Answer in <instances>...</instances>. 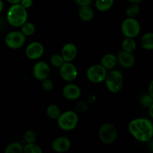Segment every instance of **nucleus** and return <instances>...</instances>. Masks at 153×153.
<instances>
[{
	"label": "nucleus",
	"mask_w": 153,
	"mask_h": 153,
	"mask_svg": "<svg viewBox=\"0 0 153 153\" xmlns=\"http://www.w3.org/2000/svg\"><path fill=\"white\" fill-rule=\"evenodd\" d=\"M128 131L138 141H150L153 136L152 123L146 118H136L128 124Z\"/></svg>",
	"instance_id": "obj_1"
},
{
	"label": "nucleus",
	"mask_w": 153,
	"mask_h": 153,
	"mask_svg": "<svg viewBox=\"0 0 153 153\" xmlns=\"http://www.w3.org/2000/svg\"><path fill=\"white\" fill-rule=\"evenodd\" d=\"M7 22L14 27H20L28 20L27 9L24 8L20 4H12L7 13Z\"/></svg>",
	"instance_id": "obj_2"
},
{
	"label": "nucleus",
	"mask_w": 153,
	"mask_h": 153,
	"mask_svg": "<svg viewBox=\"0 0 153 153\" xmlns=\"http://www.w3.org/2000/svg\"><path fill=\"white\" fill-rule=\"evenodd\" d=\"M105 85L107 89L113 94L119 93L124 85V78L122 73L117 70H112L107 73L105 79Z\"/></svg>",
	"instance_id": "obj_3"
},
{
	"label": "nucleus",
	"mask_w": 153,
	"mask_h": 153,
	"mask_svg": "<svg viewBox=\"0 0 153 153\" xmlns=\"http://www.w3.org/2000/svg\"><path fill=\"white\" fill-rule=\"evenodd\" d=\"M57 120L58 126L61 129L64 131H72L77 126L79 117L76 111H67L61 114Z\"/></svg>",
	"instance_id": "obj_4"
},
{
	"label": "nucleus",
	"mask_w": 153,
	"mask_h": 153,
	"mask_svg": "<svg viewBox=\"0 0 153 153\" xmlns=\"http://www.w3.org/2000/svg\"><path fill=\"white\" fill-rule=\"evenodd\" d=\"M99 137L105 144H111L117 137V129L114 124L105 123L99 129Z\"/></svg>",
	"instance_id": "obj_5"
},
{
	"label": "nucleus",
	"mask_w": 153,
	"mask_h": 153,
	"mask_svg": "<svg viewBox=\"0 0 153 153\" xmlns=\"http://www.w3.org/2000/svg\"><path fill=\"white\" fill-rule=\"evenodd\" d=\"M121 31L126 37L134 38L140 32V25L135 18L127 17L121 25Z\"/></svg>",
	"instance_id": "obj_6"
},
{
	"label": "nucleus",
	"mask_w": 153,
	"mask_h": 153,
	"mask_svg": "<svg viewBox=\"0 0 153 153\" xmlns=\"http://www.w3.org/2000/svg\"><path fill=\"white\" fill-rule=\"evenodd\" d=\"M107 73V70L102 64H94L88 69L87 78L92 83H102L105 79Z\"/></svg>",
	"instance_id": "obj_7"
},
{
	"label": "nucleus",
	"mask_w": 153,
	"mask_h": 153,
	"mask_svg": "<svg viewBox=\"0 0 153 153\" xmlns=\"http://www.w3.org/2000/svg\"><path fill=\"white\" fill-rule=\"evenodd\" d=\"M4 42L7 47L12 49H18L22 47L25 43V36L21 31H10L6 34Z\"/></svg>",
	"instance_id": "obj_8"
},
{
	"label": "nucleus",
	"mask_w": 153,
	"mask_h": 153,
	"mask_svg": "<svg viewBox=\"0 0 153 153\" xmlns=\"http://www.w3.org/2000/svg\"><path fill=\"white\" fill-rule=\"evenodd\" d=\"M60 76L65 82H73L77 78L78 70L76 66L71 62L64 61V64L59 67Z\"/></svg>",
	"instance_id": "obj_9"
},
{
	"label": "nucleus",
	"mask_w": 153,
	"mask_h": 153,
	"mask_svg": "<svg viewBox=\"0 0 153 153\" xmlns=\"http://www.w3.org/2000/svg\"><path fill=\"white\" fill-rule=\"evenodd\" d=\"M44 46L40 42H32L25 48V53L30 60H37L43 56L44 53Z\"/></svg>",
	"instance_id": "obj_10"
},
{
	"label": "nucleus",
	"mask_w": 153,
	"mask_h": 153,
	"mask_svg": "<svg viewBox=\"0 0 153 153\" xmlns=\"http://www.w3.org/2000/svg\"><path fill=\"white\" fill-rule=\"evenodd\" d=\"M33 74L39 81H43L47 79L50 74L49 65L44 61H38L33 67Z\"/></svg>",
	"instance_id": "obj_11"
},
{
	"label": "nucleus",
	"mask_w": 153,
	"mask_h": 153,
	"mask_svg": "<svg viewBox=\"0 0 153 153\" xmlns=\"http://www.w3.org/2000/svg\"><path fill=\"white\" fill-rule=\"evenodd\" d=\"M78 54V49L76 44L73 43H68L64 45L61 49V55L64 61L72 62L76 59Z\"/></svg>",
	"instance_id": "obj_12"
},
{
	"label": "nucleus",
	"mask_w": 153,
	"mask_h": 153,
	"mask_svg": "<svg viewBox=\"0 0 153 153\" xmlns=\"http://www.w3.org/2000/svg\"><path fill=\"white\" fill-rule=\"evenodd\" d=\"M51 147L56 152H65L71 147V141L67 137H57L52 141Z\"/></svg>",
	"instance_id": "obj_13"
},
{
	"label": "nucleus",
	"mask_w": 153,
	"mask_h": 153,
	"mask_svg": "<svg viewBox=\"0 0 153 153\" xmlns=\"http://www.w3.org/2000/svg\"><path fill=\"white\" fill-rule=\"evenodd\" d=\"M63 96L68 100H76L82 95V90L76 84H68L63 88Z\"/></svg>",
	"instance_id": "obj_14"
},
{
	"label": "nucleus",
	"mask_w": 153,
	"mask_h": 153,
	"mask_svg": "<svg viewBox=\"0 0 153 153\" xmlns=\"http://www.w3.org/2000/svg\"><path fill=\"white\" fill-rule=\"evenodd\" d=\"M117 63L124 68H130L133 67L135 63V58L132 53L125 51H120L117 55Z\"/></svg>",
	"instance_id": "obj_15"
},
{
	"label": "nucleus",
	"mask_w": 153,
	"mask_h": 153,
	"mask_svg": "<svg viewBox=\"0 0 153 153\" xmlns=\"http://www.w3.org/2000/svg\"><path fill=\"white\" fill-rule=\"evenodd\" d=\"M101 64L106 69V70H110L113 69L114 67H116L117 64V56L114 54H106L102 58Z\"/></svg>",
	"instance_id": "obj_16"
},
{
	"label": "nucleus",
	"mask_w": 153,
	"mask_h": 153,
	"mask_svg": "<svg viewBox=\"0 0 153 153\" xmlns=\"http://www.w3.org/2000/svg\"><path fill=\"white\" fill-rule=\"evenodd\" d=\"M79 16L84 22H89L92 20L94 16V10L90 5L81 6L79 10Z\"/></svg>",
	"instance_id": "obj_17"
},
{
	"label": "nucleus",
	"mask_w": 153,
	"mask_h": 153,
	"mask_svg": "<svg viewBox=\"0 0 153 153\" xmlns=\"http://www.w3.org/2000/svg\"><path fill=\"white\" fill-rule=\"evenodd\" d=\"M140 44L143 49L146 50H152L153 49V33H145L140 39Z\"/></svg>",
	"instance_id": "obj_18"
},
{
	"label": "nucleus",
	"mask_w": 153,
	"mask_h": 153,
	"mask_svg": "<svg viewBox=\"0 0 153 153\" xmlns=\"http://www.w3.org/2000/svg\"><path fill=\"white\" fill-rule=\"evenodd\" d=\"M122 48L123 50L125 52H131L132 53L134 52L137 48V43L134 38H130V37H126L122 42Z\"/></svg>",
	"instance_id": "obj_19"
},
{
	"label": "nucleus",
	"mask_w": 153,
	"mask_h": 153,
	"mask_svg": "<svg viewBox=\"0 0 153 153\" xmlns=\"http://www.w3.org/2000/svg\"><path fill=\"white\" fill-rule=\"evenodd\" d=\"M114 0H96L95 5L98 10L105 12L113 6Z\"/></svg>",
	"instance_id": "obj_20"
},
{
	"label": "nucleus",
	"mask_w": 153,
	"mask_h": 153,
	"mask_svg": "<svg viewBox=\"0 0 153 153\" xmlns=\"http://www.w3.org/2000/svg\"><path fill=\"white\" fill-rule=\"evenodd\" d=\"M46 114L50 119L57 120L61 114V109L59 106L55 104H51L46 108Z\"/></svg>",
	"instance_id": "obj_21"
},
{
	"label": "nucleus",
	"mask_w": 153,
	"mask_h": 153,
	"mask_svg": "<svg viewBox=\"0 0 153 153\" xmlns=\"http://www.w3.org/2000/svg\"><path fill=\"white\" fill-rule=\"evenodd\" d=\"M21 32L25 36V37H29L33 35L35 32V25L30 22H25V23L21 25Z\"/></svg>",
	"instance_id": "obj_22"
},
{
	"label": "nucleus",
	"mask_w": 153,
	"mask_h": 153,
	"mask_svg": "<svg viewBox=\"0 0 153 153\" xmlns=\"http://www.w3.org/2000/svg\"><path fill=\"white\" fill-rule=\"evenodd\" d=\"M140 13V7L138 4H134L131 3V4L128 5L126 10V13L128 17L135 18Z\"/></svg>",
	"instance_id": "obj_23"
},
{
	"label": "nucleus",
	"mask_w": 153,
	"mask_h": 153,
	"mask_svg": "<svg viewBox=\"0 0 153 153\" xmlns=\"http://www.w3.org/2000/svg\"><path fill=\"white\" fill-rule=\"evenodd\" d=\"M5 153H22L23 152V147L22 145L17 142L11 143L7 145L4 150Z\"/></svg>",
	"instance_id": "obj_24"
},
{
	"label": "nucleus",
	"mask_w": 153,
	"mask_h": 153,
	"mask_svg": "<svg viewBox=\"0 0 153 153\" xmlns=\"http://www.w3.org/2000/svg\"><path fill=\"white\" fill-rule=\"evenodd\" d=\"M23 152L25 153H43L41 147L35 143H26L23 147Z\"/></svg>",
	"instance_id": "obj_25"
},
{
	"label": "nucleus",
	"mask_w": 153,
	"mask_h": 153,
	"mask_svg": "<svg viewBox=\"0 0 153 153\" xmlns=\"http://www.w3.org/2000/svg\"><path fill=\"white\" fill-rule=\"evenodd\" d=\"M64 61L63 59L61 54H54L50 57V64L55 67H60L63 64Z\"/></svg>",
	"instance_id": "obj_26"
},
{
	"label": "nucleus",
	"mask_w": 153,
	"mask_h": 153,
	"mask_svg": "<svg viewBox=\"0 0 153 153\" xmlns=\"http://www.w3.org/2000/svg\"><path fill=\"white\" fill-rule=\"evenodd\" d=\"M37 140V134L33 130H28L24 134V140L26 143H35Z\"/></svg>",
	"instance_id": "obj_27"
},
{
	"label": "nucleus",
	"mask_w": 153,
	"mask_h": 153,
	"mask_svg": "<svg viewBox=\"0 0 153 153\" xmlns=\"http://www.w3.org/2000/svg\"><path fill=\"white\" fill-rule=\"evenodd\" d=\"M140 104L143 108H148L153 105V97L149 94L142 96L140 98Z\"/></svg>",
	"instance_id": "obj_28"
},
{
	"label": "nucleus",
	"mask_w": 153,
	"mask_h": 153,
	"mask_svg": "<svg viewBox=\"0 0 153 153\" xmlns=\"http://www.w3.org/2000/svg\"><path fill=\"white\" fill-rule=\"evenodd\" d=\"M42 82V88L46 91H51L54 88V83L51 79L49 78L41 81Z\"/></svg>",
	"instance_id": "obj_29"
},
{
	"label": "nucleus",
	"mask_w": 153,
	"mask_h": 153,
	"mask_svg": "<svg viewBox=\"0 0 153 153\" xmlns=\"http://www.w3.org/2000/svg\"><path fill=\"white\" fill-rule=\"evenodd\" d=\"M75 109L77 112H85L88 109V105L85 102H79L76 104Z\"/></svg>",
	"instance_id": "obj_30"
},
{
	"label": "nucleus",
	"mask_w": 153,
	"mask_h": 153,
	"mask_svg": "<svg viewBox=\"0 0 153 153\" xmlns=\"http://www.w3.org/2000/svg\"><path fill=\"white\" fill-rule=\"evenodd\" d=\"M19 4L25 9H28L33 4V0H21Z\"/></svg>",
	"instance_id": "obj_31"
},
{
	"label": "nucleus",
	"mask_w": 153,
	"mask_h": 153,
	"mask_svg": "<svg viewBox=\"0 0 153 153\" xmlns=\"http://www.w3.org/2000/svg\"><path fill=\"white\" fill-rule=\"evenodd\" d=\"M76 2L81 7V6L90 5L92 2V0H76Z\"/></svg>",
	"instance_id": "obj_32"
},
{
	"label": "nucleus",
	"mask_w": 153,
	"mask_h": 153,
	"mask_svg": "<svg viewBox=\"0 0 153 153\" xmlns=\"http://www.w3.org/2000/svg\"><path fill=\"white\" fill-rule=\"evenodd\" d=\"M152 89H153V82H151L150 84H149V94L153 97Z\"/></svg>",
	"instance_id": "obj_33"
},
{
	"label": "nucleus",
	"mask_w": 153,
	"mask_h": 153,
	"mask_svg": "<svg viewBox=\"0 0 153 153\" xmlns=\"http://www.w3.org/2000/svg\"><path fill=\"white\" fill-rule=\"evenodd\" d=\"M8 3L11 4H19L20 3L21 0H6Z\"/></svg>",
	"instance_id": "obj_34"
},
{
	"label": "nucleus",
	"mask_w": 153,
	"mask_h": 153,
	"mask_svg": "<svg viewBox=\"0 0 153 153\" xmlns=\"http://www.w3.org/2000/svg\"><path fill=\"white\" fill-rule=\"evenodd\" d=\"M149 108V116H150V117H153V111H152V110H153V105H152L151 106H149V108Z\"/></svg>",
	"instance_id": "obj_35"
},
{
	"label": "nucleus",
	"mask_w": 153,
	"mask_h": 153,
	"mask_svg": "<svg viewBox=\"0 0 153 153\" xmlns=\"http://www.w3.org/2000/svg\"><path fill=\"white\" fill-rule=\"evenodd\" d=\"M4 9V3H3L2 0H0V13H1Z\"/></svg>",
	"instance_id": "obj_36"
},
{
	"label": "nucleus",
	"mask_w": 153,
	"mask_h": 153,
	"mask_svg": "<svg viewBox=\"0 0 153 153\" xmlns=\"http://www.w3.org/2000/svg\"><path fill=\"white\" fill-rule=\"evenodd\" d=\"M131 3H134V4H138V3L141 2L143 0H128Z\"/></svg>",
	"instance_id": "obj_37"
}]
</instances>
